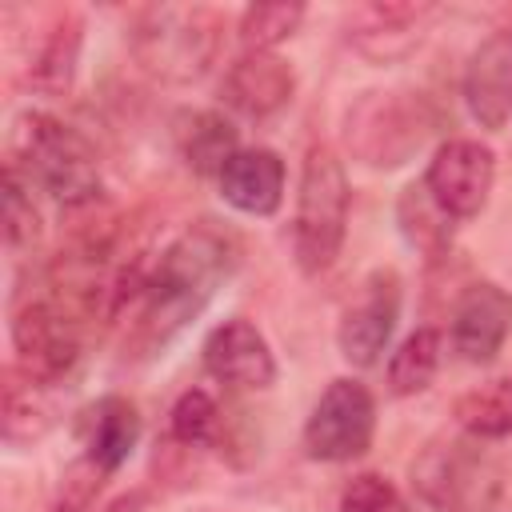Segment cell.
<instances>
[{"label": "cell", "mask_w": 512, "mask_h": 512, "mask_svg": "<svg viewBox=\"0 0 512 512\" xmlns=\"http://www.w3.org/2000/svg\"><path fill=\"white\" fill-rule=\"evenodd\" d=\"M340 512H412L400 488L380 472H360L340 492Z\"/></svg>", "instance_id": "83f0119b"}, {"label": "cell", "mask_w": 512, "mask_h": 512, "mask_svg": "<svg viewBox=\"0 0 512 512\" xmlns=\"http://www.w3.org/2000/svg\"><path fill=\"white\" fill-rule=\"evenodd\" d=\"M512 336V292L496 280H472L448 316L452 352L468 364H492Z\"/></svg>", "instance_id": "4fadbf2b"}, {"label": "cell", "mask_w": 512, "mask_h": 512, "mask_svg": "<svg viewBox=\"0 0 512 512\" xmlns=\"http://www.w3.org/2000/svg\"><path fill=\"white\" fill-rule=\"evenodd\" d=\"M492 472L484 456L460 440L432 444L412 464V488L416 500L440 508V512H480L492 496Z\"/></svg>", "instance_id": "8fae6325"}, {"label": "cell", "mask_w": 512, "mask_h": 512, "mask_svg": "<svg viewBox=\"0 0 512 512\" xmlns=\"http://www.w3.org/2000/svg\"><path fill=\"white\" fill-rule=\"evenodd\" d=\"M204 372L232 388V392H264L276 384V356L268 336L244 320V316H228L224 324H216L204 336Z\"/></svg>", "instance_id": "7c38bea8"}, {"label": "cell", "mask_w": 512, "mask_h": 512, "mask_svg": "<svg viewBox=\"0 0 512 512\" xmlns=\"http://www.w3.org/2000/svg\"><path fill=\"white\" fill-rule=\"evenodd\" d=\"M8 164L40 192H48L64 212H80L104 200V176L96 148L60 116L28 108L12 124Z\"/></svg>", "instance_id": "7a4b0ae2"}, {"label": "cell", "mask_w": 512, "mask_h": 512, "mask_svg": "<svg viewBox=\"0 0 512 512\" xmlns=\"http://www.w3.org/2000/svg\"><path fill=\"white\" fill-rule=\"evenodd\" d=\"M452 416L472 440H508L512 436V376L468 388L464 396H456Z\"/></svg>", "instance_id": "603a6c76"}, {"label": "cell", "mask_w": 512, "mask_h": 512, "mask_svg": "<svg viewBox=\"0 0 512 512\" xmlns=\"http://www.w3.org/2000/svg\"><path fill=\"white\" fill-rule=\"evenodd\" d=\"M80 44H84V24L76 12H56V20L40 32V40L32 44L28 56V84L36 92H64L76 80V64H80Z\"/></svg>", "instance_id": "d6986e66"}, {"label": "cell", "mask_w": 512, "mask_h": 512, "mask_svg": "<svg viewBox=\"0 0 512 512\" xmlns=\"http://www.w3.org/2000/svg\"><path fill=\"white\" fill-rule=\"evenodd\" d=\"M304 20V4L296 0H268V4H248L236 20V36L244 52H272L288 36H296Z\"/></svg>", "instance_id": "d4e9b609"}, {"label": "cell", "mask_w": 512, "mask_h": 512, "mask_svg": "<svg viewBox=\"0 0 512 512\" xmlns=\"http://www.w3.org/2000/svg\"><path fill=\"white\" fill-rule=\"evenodd\" d=\"M440 360H444V332L440 328H416L408 332L396 352L388 356V392L392 396H420L436 372H440Z\"/></svg>", "instance_id": "7402d4cb"}, {"label": "cell", "mask_w": 512, "mask_h": 512, "mask_svg": "<svg viewBox=\"0 0 512 512\" xmlns=\"http://www.w3.org/2000/svg\"><path fill=\"white\" fill-rule=\"evenodd\" d=\"M140 444V412L128 396H100L84 416V452L104 468L116 472Z\"/></svg>", "instance_id": "ac0fdd59"}, {"label": "cell", "mask_w": 512, "mask_h": 512, "mask_svg": "<svg viewBox=\"0 0 512 512\" xmlns=\"http://www.w3.org/2000/svg\"><path fill=\"white\" fill-rule=\"evenodd\" d=\"M424 184L452 220H472L488 208L496 188V152L472 136H452L432 152Z\"/></svg>", "instance_id": "30bf717a"}, {"label": "cell", "mask_w": 512, "mask_h": 512, "mask_svg": "<svg viewBox=\"0 0 512 512\" xmlns=\"http://www.w3.org/2000/svg\"><path fill=\"white\" fill-rule=\"evenodd\" d=\"M372 436H376V400H372L368 384L356 376H336L316 396V404L304 420L300 444H304L308 460L348 464L372 448Z\"/></svg>", "instance_id": "8992f818"}, {"label": "cell", "mask_w": 512, "mask_h": 512, "mask_svg": "<svg viewBox=\"0 0 512 512\" xmlns=\"http://www.w3.org/2000/svg\"><path fill=\"white\" fill-rule=\"evenodd\" d=\"M112 472H104L88 452H80L64 472H60V484H56V496H52V512H88L104 488Z\"/></svg>", "instance_id": "4316f807"}, {"label": "cell", "mask_w": 512, "mask_h": 512, "mask_svg": "<svg viewBox=\"0 0 512 512\" xmlns=\"http://www.w3.org/2000/svg\"><path fill=\"white\" fill-rule=\"evenodd\" d=\"M228 432V416L216 404L212 392L204 388H188L176 396L172 412H168V440L180 448H216Z\"/></svg>", "instance_id": "cb8c5ba5"}, {"label": "cell", "mask_w": 512, "mask_h": 512, "mask_svg": "<svg viewBox=\"0 0 512 512\" xmlns=\"http://www.w3.org/2000/svg\"><path fill=\"white\" fill-rule=\"evenodd\" d=\"M396 224H400V236L408 240V248L424 252L428 260H440L452 252L456 220L436 204V196L428 192L424 180L404 184V192L396 200Z\"/></svg>", "instance_id": "44dd1931"}, {"label": "cell", "mask_w": 512, "mask_h": 512, "mask_svg": "<svg viewBox=\"0 0 512 512\" xmlns=\"http://www.w3.org/2000/svg\"><path fill=\"white\" fill-rule=\"evenodd\" d=\"M460 96L480 128L504 132L512 124V28H492L468 52Z\"/></svg>", "instance_id": "5bb4252c"}, {"label": "cell", "mask_w": 512, "mask_h": 512, "mask_svg": "<svg viewBox=\"0 0 512 512\" xmlns=\"http://www.w3.org/2000/svg\"><path fill=\"white\" fill-rule=\"evenodd\" d=\"M240 264V240L232 228L216 220H196L188 224L176 240L152 256L148 284L140 292L136 324H132V352L136 356H156L164 352L216 296V288L236 272Z\"/></svg>", "instance_id": "6da1fadb"}, {"label": "cell", "mask_w": 512, "mask_h": 512, "mask_svg": "<svg viewBox=\"0 0 512 512\" xmlns=\"http://www.w3.org/2000/svg\"><path fill=\"white\" fill-rule=\"evenodd\" d=\"M80 320L56 296H28L12 308V352L16 368L40 384H60L80 364Z\"/></svg>", "instance_id": "52a82bcc"}, {"label": "cell", "mask_w": 512, "mask_h": 512, "mask_svg": "<svg viewBox=\"0 0 512 512\" xmlns=\"http://www.w3.org/2000/svg\"><path fill=\"white\" fill-rule=\"evenodd\" d=\"M352 188L344 160L328 144H312L300 164L296 216H292V256L304 276H320L336 264L348 236Z\"/></svg>", "instance_id": "277c9868"}, {"label": "cell", "mask_w": 512, "mask_h": 512, "mask_svg": "<svg viewBox=\"0 0 512 512\" xmlns=\"http://www.w3.org/2000/svg\"><path fill=\"white\" fill-rule=\"evenodd\" d=\"M40 236H44V224L32 200V184L12 164H4V244L12 256H24L40 244Z\"/></svg>", "instance_id": "484cf974"}, {"label": "cell", "mask_w": 512, "mask_h": 512, "mask_svg": "<svg viewBox=\"0 0 512 512\" xmlns=\"http://www.w3.org/2000/svg\"><path fill=\"white\" fill-rule=\"evenodd\" d=\"M52 424H56L52 384H40L24 368L8 364L4 368V440L12 448H24L40 440Z\"/></svg>", "instance_id": "ffe728a7"}, {"label": "cell", "mask_w": 512, "mask_h": 512, "mask_svg": "<svg viewBox=\"0 0 512 512\" xmlns=\"http://www.w3.org/2000/svg\"><path fill=\"white\" fill-rule=\"evenodd\" d=\"M136 64L164 84H196L220 56L224 16L204 4H152L132 24Z\"/></svg>", "instance_id": "3957f363"}, {"label": "cell", "mask_w": 512, "mask_h": 512, "mask_svg": "<svg viewBox=\"0 0 512 512\" xmlns=\"http://www.w3.org/2000/svg\"><path fill=\"white\" fill-rule=\"evenodd\" d=\"M432 132V112L420 92L368 88L344 108V148L356 164L372 172H392L408 164Z\"/></svg>", "instance_id": "5b68a950"}, {"label": "cell", "mask_w": 512, "mask_h": 512, "mask_svg": "<svg viewBox=\"0 0 512 512\" xmlns=\"http://www.w3.org/2000/svg\"><path fill=\"white\" fill-rule=\"evenodd\" d=\"M292 96H296V72L276 52H240L220 80L224 108L244 120H268L284 112Z\"/></svg>", "instance_id": "9a60e30c"}, {"label": "cell", "mask_w": 512, "mask_h": 512, "mask_svg": "<svg viewBox=\"0 0 512 512\" xmlns=\"http://www.w3.org/2000/svg\"><path fill=\"white\" fill-rule=\"evenodd\" d=\"M216 188L224 196V204H232L244 216H272L284 204V188H288V168L280 160L276 148L252 144L240 148L224 172L216 176Z\"/></svg>", "instance_id": "2e32d148"}, {"label": "cell", "mask_w": 512, "mask_h": 512, "mask_svg": "<svg viewBox=\"0 0 512 512\" xmlns=\"http://www.w3.org/2000/svg\"><path fill=\"white\" fill-rule=\"evenodd\" d=\"M404 304V280L396 268H372L336 324V348L352 368H372L388 352Z\"/></svg>", "instance_id": "ba28073f"}, {"label": "cell", "mask_w": 512, "mask_h": 512, "mask_svg": "<svg viewBox=\"0 0 512 512\" xmlns=\"http://www.w3.org/2000/svg\"><path fill=\"white\" fill-rule=\"evenodd\" d=\"M172 140H176L180 160L196 176H212V180L240 152L236 124L224 112H216V108H184L176 116V124H172Z\"/></svg>", "instance_id": "e0dca14e"}, {"label": "cell", "mask_w": 512, "mask_h": 512, "mask_svg": "<svg viewBox=\"0 0 512 512\" xmlns=\"http://www.w3.org/2000/svg\"><path fill=\"white\" fill-rule=\"evenodd\" d=\"M432 20L428 0H368L344 12V40L372 64H400L424 44Z\"/></svg>", "instance_id": "9c48e42d"}]
</instances>
